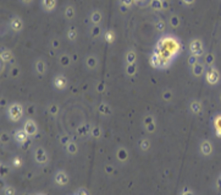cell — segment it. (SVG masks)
Wrapping results in <instances>:
<instances>
[{
  "mask_svg": "<svg viewBox=\"0 0 221 195\" xmlns=\"http://www.w3.org/2000/svg\"><path fill=\"white\" fill-rule=\"evenodd\" d=\"M182 195H193V194H192L188 189H183V194H182Z\"/></svg>",
  "mask_w": 221,
  "mask_h": 195,
  "instance_id": "obj_34",
  "label": "cell"
},
{
  "mask_svg": "<svg viewBox=\"0 0 221 195\" xmlns=\"http://www.w3.org/2000/svg\"><path fill=\"white\" fill-rule=\"evenodd\" d=\"M65 15H66V17H68V19H72V17H73V15H75V10H73V7H71V6L66 7Z\"/></svg>",
  "mask_w": 221,
  "mask_h": 195,
  "instance_id": "obj_26",
  "label": "cell"
},
{
  "mask_svg": "<svg viewBox=\"0 0 221 195\" xmlns=\"http://www.w3.org/2000/svg\"><path fill=\"white\" fill-rule=\"evenodd\" d=\"M67 37L70 40H75L76 37H77V31L75 28H71V30H68V32H67Z\"/></svg>",
  "mask_w": 221,
  "mask_h": 195,
  "instance_id": "obj_23",
  "label": "cell"
},
{
  "mask_svg": "<svg viewBox=\"0 0 221 195\" xmlns=\"http://www.w3.org/2000/svg\"><path fill=\"white\" fill-rule=\"evenodd\" d=\"M66 150L68 153H76L77 152V145L75 142L70 141L68 144H66Z\"/></svg>",
  "mask_w": 221,
  "mask_h": 195,
  "instance_id": "obj_19",
  "label": "cell"
},
{
  "mask_svg": "<svg viewBox=\"0 0 221 195\" xmlns=\"http://www.w3.org/2000/svg\"><path fill=\"white\" fill-rule=\"evenodd\" d=\"M135 59H136V54H135V52H133V51H130L126 54V61H127L128 65L135 64Z\"/></svg>",
  "mask_w": 221,
  "mask_h": 195,
  "instance_id": "obj_15",
  "label": "cell"
},
{
  "mask_svg": "<svg viewBox=\"0 0 221 195\" xmlns=\"http://www.w3.org/2000/svg\"><path fill=\"white\" fill-rule=\"evenodd\" d=\"M42 6L45 11H53L56 6V0H42Z\"/></svg>",
  "mask_w": 221,
  "mask_h": 195,
  "instance_id": "obj_11",
  "label": "cell"
},
{
  "mask_svg": "<svg viewBox=\"0 0 221 195\" xmlns=\"http://www.w3.org/2000/svg\"><path fill=\"white\" fill-rule=\"evenodd\" d=\"M202 49H203V44H202V42L199 39H193L190 43V51L194 57H198L203 53Z\"/></svg>",
  "mask_w": 221,
  "mask_h": 195,
  "instance_id": "obj_4",
  "label": "cell"
},
{
  "mask_svg": "<svg viewBox=\"0 0 221 195\" xmlns=\"http://www.w3.org/2000/svg\"><path fill=\"white\" fill-rule=\"evenodd\" d=\"M54 86L56 87L58 90H65L66 87H67V84H68V81H67V79H66V76L65 75H62V74H59V75H56L54 78Z\"/></svg>",
  "mask_w": 221,
  "mask_h": 195,
  "instance_id": "obj_2",
  "label": "cell"
},
{
  "mask_svg": "<svg viewBox=\"0 0 221 195\" xmlns=\"http://www.w3.org/2000/svg\"><path fill=\"white\" fill-rule=\"evenodd\" d=\"M15 139H16L17 142L25 144L27 140H28V134H27L23 129H22V130H17L15 133Z\"/></svg>",
  "mask_w": 221,
  "mask_h": 195,
  "instance_id": "obj_8",
  "label": "cell"
},
{
  "mask_svg": "<svg viewBox=\"0 0 221 195\" xmlns=\"http://www.w3.org/2000/svg\"><path fill=\"white\" fill-rule=\"evenodd\" d=\"M200 103L198 102V101H193L192 103H191V111L193 112V113H199L200 112Z\"/></svg>",
  "mask_w": 221,
  "mask_h": 195,
  "instance_id": "obj_20",
  "label": "cell"
},
{
  "mask_svg": "<svg viewBox=\"0 0 221 195\" xmlns=\"http://www.w3.org/2000/svg\"><path fill=\"white\" fill-rule=\"evenodd\" d=\"M3 195H15L16 194V189L11 187V185H6V187H4L3 190H1Z\"/></svg>",
  "mask_w": 221,
  "mask_h": 195,
  "instance_id": "obj_14",
  "label": "cell"
},
{
  "mask_svg": "<svg viewBox=\"0 0 221 195\" xmlns=\"http://www.w3.org/2000/svg\"><path fill=\"white\" fill-rule=\"evenodd\" d=\"M147 130H148V131H154V123L147 125Z\"/></svg>",
  "mask_w": 221,
  "mask_h": 195,
  "instance_id": "obj_33",
  "label": "cell"
},
{
  "mask_svg": "<svg viewBox=\"0 0 221 195\" xmlns=\"http://www.w3.org/2000/svg\"><path fill=\"white\" fill-rule=\"evenodd\" d=\"M194 0H183V3H186V4H192Z\"/></svg>",
  "mask_w": 221,
  "mask_h": 195,
  "instance_id": "obj_35",
  "label": "cell"
},
{
  "mask_svg": "<svg viewBox=\"0 0 221 195\" xmlns=\"http://www.w3.org/2000/svg\"><path fill=\"white\" fill-rule=\"evenodd\" d=\"M7 138H9V135H7L6 133H3V134H1V141H3L4 144H5V142L7 141V140H9Z\"/></svg>",
  "mask_w": 221,
  "mask_h": 195,
  "instance_id": "obj_32",
  "label": "cell"
},
{
  "mask_svg": "<svg viewBox=\"0 0 221 195\" xmlns=\"http://www.w3.org/2000/svg\"><path fill=\"white\" fill-rule=\"evenodd\" d=\"M23 4H29V3H32V0H21Z\"/></svg>",
  "mask_w": 221,
  "mask_h": 195,
  "instance_id": "obj_36",
  "label": "cell"
},
{
  "mask_svg": "<svg viewBox=\"0 0 221 195\" xmlns=\"http://www.w3.org/2000/svg\"><path fill=\"white\" fill-rule=\"evenodd\" d=\"M139 147L142 151H147L149 147H150V141L148 139H142L139 141Z\"/></svg>",
  "mask_w": 221,
  "mask_h": 195,
  "instance_id": "obj_18",
  "label": "cell"
},
{
  "mask_svg": "<svg viewBox=\"0 0 221 195\" xmlns=\"http://www.w3.org/2000/svg\"><path fill=\"white\" fill-rule=\"evenodd\" d=\"M98 111L102 113V114H110L111 113V109H110V107L108 106L106 103H102L99 106V108H98Z\"/></svg>",
  "mask_w": 221,
  "mask_h": 195,
  "instance_id": "obj_16",
  "label": "cell"
},
{
  "mask_svg": "<svg viewBox=\"0 0 221 195\" xmlns=\"http://www.w3.org/2000/svg\"><path fill=\"white\" fill-rule=\"evenodd\" d=\"M202 152H203L204 155H209L211 152V145L209 141H204L202 144Z\"/></svg>",
  "mask_w": 221,
  "mask_h": 195,
  "instance_id": "obj_17",
  "label": "cell"
},
{
  "mask_svg": "<svg viewBox=\"0 0 221 195\" xmlns=\"http://www.w3.org/2000/svg\"><path fill=\"white\" fill-rule=\"evenodd\" d=\"M10 58H11V53L9 52V51H3V52H1V59H3V61L10 60Z\"/></svg>",
  "mask_w": 221,
  "mask_h": 195,
  "instance_id": "obj_25",
  "label": "cell"
},
{
  "mask_svg": "<svg viewBox=\"0 0 221 195\" xmlns=\"http://www.w3.org/2000/svg\"><path fill=\"white\" fill-rule=\"evenodd\" d=\"M154 123V118L151 117V115H148V117H145V119H144V124L145 125H149V124H153Z\"/></svg>",
  "mask_w": 221,
  "mask_h": 195,
  "instance_id": "obj_28",
  "label": "cell"
},
{
  "mask_svg": "<svg viewBox=\"0 0 221 195\" xmlns=\"http://www.w3.org/2000/svg\"><path fill=\"white\" fill-rule=\"evenodd\" d=\"M170 22H171V25L175 27V26H177V25H178V19H177L176 16H172L171 19H170Z\"/></svg>",
  "mask_w": 221,
  "mask_h": 195,
  "instance_id": "obj_31",
  "label": "cell"
},
{
  "mask_svg": "<svg viewBox=\"0 0 221 195\" xmlns=\"http://www.w3.org/2000/svg\"><path fill=\"white\" fill-rule=\"evenodd\" d=\"M76 195H89V193L87 192L86 189H83V188H81V189H78L77 190V193H76Z\"/></svg>",
  "mask_w": 221,
  "mask_h": 195,
  "instance_id": "obj_29",
  "label": "cell"
},
{
  "mask_svg": "<svg viewBox=\"0 0 221 195\" xmlns=\"http://www.w3.org/2000/svg\"><path fill=\"white\" fill-rule=\"evenodd\" d=\"M35 69H37V72H39V74H44L45 72V63L42 59L35 61Z\"/></svg>",
  "mask_w": 221,
  "mask_h": 195,
  "instance_id": "obj_12",
  "label": "cell"
},
{
  "mask_svg": "<svg viewBox=\"0 0 221 195\" xmlns=\"http://www.w3.org/2000/svg\"><path fill=\"white\" fill-rule=\"evenodd\" d=\"M7 115L11 120L17 121L20 120L22 115H23V108L20 103H12L10 107L7 108Z\"/></svg>",
  "mask_w": 221,
  "mask_h": 195,
  "instance_id": "obj_1",
  "label": "cell"
},
{
  "mask_svg": "<svg viewBox=\"0 0 221 195\" xmlns=\"http://www.w3.org/2000/svg\"><path fill=\"white\" fill-rule=\"evenodd\" d=\"M40 195H43V194H40Z\"/></svg>",
  "mask_w": 221,
  "mask_h": 195,
  "instance_id": "obj_38",
  "label": "cell"
},
{
  "mask_svg": "<svg viewBox=\"0 0 221 195\" xmlns=\"http://www.w3.org/2000/svg\"><path fill=\"white\" fill-rule=\"evenodd\" d=\"M120 1H121V4H123V5L127 6V7H130L133 4V0H120Z\"/></svg>",
  "mask_w": 221,
  "mask_h": 195,
  "instance_id": "obj_30",
  "label": "cell"
},
{
  "mask_svg": "<svg viewBox=\"0 0 221 195\" xmlns=\"http://www.w3.org/2000/svg\"><path fill=\"white\" fill-rule=\"evenodd\" d=\"M165 26H166V24H165V21H163V20H158L155 22V27L158 31H164Z\"/></svg>",
  "mask_w": 221,
  "mask_h": 195,
  "instance_id": "obj_22",
  "label": "cell"
},
{
  "mask_svg": "<svg viewBox=\"0 0 221 195\" xmlns=\"http://www.w3.org/2000/svg\"><path fill=\"white\" fill-rule=\"evenodd\" d=\"M23 195H28V194H23Z\"/></svg>",
  "mask_w": 221,
  "mask_h": 195,
  "instance_id": "obj_37",
  "label": "cell"
},
{
  "mask_svg": "<svg viewBox=\"0 0 221 195\" xmlns=\"http://www.w3.org/2000/svg\"><path fill=\"white\" fill-rule=\"evenodd\" d=\"M49 112L52 113L53 115L58 114V113H59V106H58V104H55V103L50 104V106H49Z\"/></svg>",
  "mask_w": 221,
  "mask_h": 195,
  "instance_id": "obj_24",
  "label": "cell"
},
{
  "mask_svg": "<svg viewBox=\"0 0 221 195\" xmlns=\"http://www.w3.org/2000/svg\"><path fill=\"white\" fill-rule=\"evenodd\" d=\"M206 80H208L210 84H215L219 81V75L214 67H211V69L206 72Z\"/></svg>",
  "mask_w": 221,
  "mask_h": 195,
  "instance_id": "obj_9",
  "label": "cell"
},
{
  "mask_svg": "<svg viewBox=\"0 0 221 195\" xmlns=\"http://www.w3.org/2000/svg\"><path fill=\"white\" fill-rule=\"evenodd\" d=\"M9 25H10L11 30L15 31V32H20V31H22V27H23L20 17H12V19L10 20V24H9Z\"/></svg>",
  "mask_w": 221,
  "mask_h": 195,
  "instance_id": "obj_7",
  "label": "cell"
},
{
  "mask_svg": "<svg viewBox=\"0 0 221 195\" xmlns=\"http://www.w3.org/2000/svg\"><path fill=\"white\" fill-rule=\"evenodd\" d=\"M54 179H55V183L59 184V185H61V187H64V185H66L68 183V175L64 171L58 172V173L55 174Z\"/></svg>",
  "mask_w": 221,
  "mask_h": 195,
  "instance_id": "obj_6",
  "label": "cell"
},
{
  "mask_svg": "<svg viewBox=\"0 0 221 195\" xmlns=\"http://www.w3.org/2000/svg\"><path fill=\"white\" fill-rule=\"evenodd\" d=\"M104 38H105V40H106L108 43H113L114 39H115V32L113 30H108L106 32L104 33Z\"/></svg>",
  "mask_w": 221,
  "mask_h": 195,
  "instance_id": "obj_13",
  "label": "cell"
},
{
  "mask_svg": "<svg viewBox=\"0 0 221 195\" xmlns=\"http://www.w3.org/2000/svg\"><path fill=\"white\" fill-rule=\"evenodd\" d=\"M34 160H35V162H38L39 165H44V163L48 162V155L43 147H38L34 151Z\"/></svg>",
  "mask_w": 221,
  "mask_h": 195,
  "instance_id": "obj_3",
  "label": "cell"
},
{
  "mask_svg": "<svg viewBox=\"0 0 221 195\" xmlns=\"http://www.w3.org/2000/svg\"><path fill=\"white\" fill-rule=\"evenodd\" d=\"M23 130L28 134V136H33L37 134V124L32 119L26 120V123L23 125Z\"/></svg>",
  "mask_w": 221,
  "mask_h": 195,
  "instance_id": "obj_5",
  "label": "cell"
},
{
  "mask_svg": "<svg viewBox=\"0 0 221 195\" xmlns=\"http://www.w3.org/2000/svg\"><path fill=\"white\" fill-rule=\"evenodd\" d=\"M11 165H12V167L13 168H18V167H21L22 166V160L18 156H15L11 160Z\"/></svg>",
  "mask_w": 221,
  "mask_h": 195,
  "instance_id": "obj_21",
  "label": "cell"
},
{
  "mask_svg": "<svg viewBox=\"0 0 221 195\" xmlns=\"http://www.w3.org/2000/svg\"><path fill=\"white\" fill-rule=\"evenodd\" d=\"M92 136H93V138H99L100 136V128H93V129H92Z\"/></svg>",
  "mask_w": 221,
  "mask_h": 195,
  "instance_id": "obj_27",
  "label": "cell"
},
{
  "mask_svg": "<svg viewBox=\"0 0 221 195\" xmlns=\"http://www.w3.org/2000/svg\"><path fill=\"white\" fill-rule=\"evenodd\" d=\"M102 12L98 11V10H94V11H92L90 12V16H89V19H90V22L93 25H98L100 21H102Z\"/></svg>",
  "mask_w": 221,
  "mask_h": 195,
  "instance_id": "obj_10",
  "label": "cell"
}]
</instances>
